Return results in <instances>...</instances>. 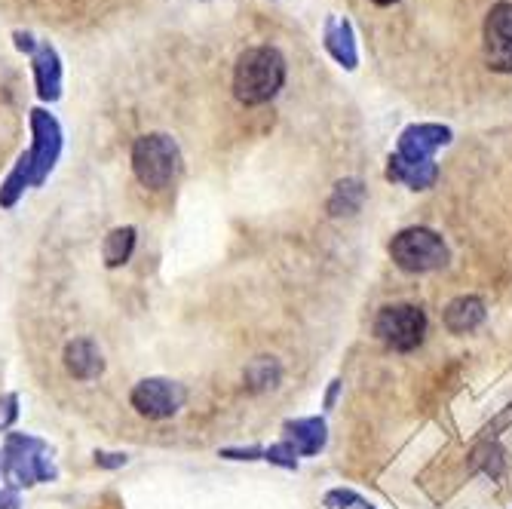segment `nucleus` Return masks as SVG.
<instances>
[{
	"instance_id": "obj_1",
	"label": "nucleus",
	"mask_w": 512,
	"mask_h": 509,
	"mask_svg": "<svg viewBox=\"0 0 512 509\" xmlns=\"http://www.w3.org/2000/svg\"><path fill=\"white\" fill-rule=\"evenodd\" d=\"M34 148L19 160V169L10 175L7 188L0 191V206H13L16 197L22 194L25 184H40L46 178V172L53 169L56 157H59V123L43 114V111H34Z\"/></svg>"
},
{
	"instance_id": "obj_2",
	"label": "nucleus",
	"mask_w": 512,
	"mask_h": 509,
	"mask_svg": "<svg viewBox=\"0 0 512 509\" xmlns=\"http://www.w3.org/2000/svg\"><path fill=\"white\" fill-rule=\"evenodd\" d=\"M286 80V59L270 46L246 50L237 62L234 89L243 105H264L270 102Z\"/></svg>"
},
{
	"instance_id": "obj_3",
	"label": "nucleus",
	"mask_w": 512,
	"mask_h": 509,
	"mask_svg": "<svg viewBox=\"0 0 512 509\" xmlns=\"http://www.w3.org/2000/svg\"><path fill=\"white\" fill-rule=\"evenodd\" d=\"M132 169L135 178L151 191H166L175 181L178 169H181V154L178 145L169 135L154 132V135H142L132 148Z\"/></svg>"
},
{
	"instance_id": "obj_4",
	"label": "nucleus",
	"mask_w": 512,
	"mask_h": 509,
	"mask_svg": "<svg viewBox=\"0 0 512 509\" xmlns=\"http://www.w3.org/2000/svg\"><path fill=\"white\" fill-rule=\"evenodd\" d=\"M393 261L408 273H430L448 264V246L430 227H408L390 243Z\"/></svg>"
},
{
	"instance_id": "obj_5",
	"label": "nucleus",
	"mask_w": 512,
	"mask_h": 509,
	"mask_svg": "<svg viewBox=\"0 0 512 509\" xmlns=\"http://www.w3.org/2000/svg\"><path fill=\"white\" fill-rule=\"evenodd\" d=\"M375 335L399 353H408L424 344L427 335V313L414 304H390L375 319Z\"/></svg>"
},
{
	"instance_id": "obj_6",
	"label": "nucleus",
	"mask_w": 512,
	"mask_h": 509,
	"mask_svg": "<svg viewBox=\"0 0 512 509\" xmlns=\"http://www.w3.org/2000/svg\"><path fill=\"white\" fill-rule=\"evenodd\" d=\"M4 473L13 485H34L53 479V464L46 448L31 436H10L4 451Z\"/></svg>"
},
{
	"instance_id": "obj_7",
	"label": "nucleus",
	"mask_w": 512,
	"mask_h": 509,
	"mask_svg": "<svg viewBox=\"0 0 512 509\" xmlns=\"http://www.w3.org/2000/svg\"><path fill=\"white\" fill-rule=\"evenodd\" d=\"M129 402L148 421H169V418H175V414L184 408V402H188V390H184L178 381L145 378V381L135 384Z\"/></svg>"
},
{
	"instance_id": "obj_8",
	"label": "nucleus",
	"mask_w": 512,
	"mask_h": 509,
	"mask_svg": "<svg viewBox=\"0 0 512 509\" xmlns=\"http://www.w3.org/2000/svg\"><path fill=\"white\" fill-rule=\"evenodd\" d=\"M485 62L497 74L512 71V4H497L485 19Z\"/></svg>"
},
{
	"instance_id": "obj_9",
	"label": "nucleus",
	"mask_w": 512,
	"mask_h": 509,
	"mask_svg": "<svg viewBox=\"0 0 512 509\" xmlns=\"http://www.w3.org/2000/svg\"><path fill=\"white\" fill-rule=\"evenodd\" d=\"M451 142V129L439 123H421V126H408L399 135V148L393 157L402 163H433V154Z\"/></svg>"
},
{
	"instance_id": "obj_10",
	"label": "nucleus",
	"mask_w": 512,
	"mask_h": 509,
	"mask_svg": "<svg viewBox=\"0 0 512 509\" xmlns=\"http://www.w3.org/2000/svg\"><path fill=\"white\" fill-rule=\"evenodd\" d=\"M65 368H68V375L77 381H96L105 372L102 350L96 347V341L77 338L65 347Z\"/></svg>"
},
{
	"instance_id": "obj_11",
	"label": "nucleus",
	"mask_w": 512,
	"mask_h": 509,
	"mask_svg": "<svg viewBox=\"0 0 512 509\" xmlns=\"http://www.w3.org/2000/svg\"><path fill=\"white\" fill-rule=\"evenodd\" d=\"M485 322V304L473 295L454 298L445 307V329L451 335H470L473 329H479Z\"/></svg>"
},
{
	"instance_id": "obj_12",
	"label": "nucleus",
	"mask_w": 512,
	"mask_h": 509,
	"mask_svg": "<svg viewBox=\"0 0 512 509\" xmlns=\"http://www.w3.org/2000/svg\"><path fill=\"white\" fill-rule=\"evenodd\" d=\"M387 178L408 184L411 191H427V188H433L436 178H439V166L436 163H402L399 157H390Z\"/></svg>"
},
{
	"instance_id": "obj_13",
	"label": "nucleus",
	"mask_w": 512,
	"mask_h": 509,
	"mask_svg": "<svg viewBox=\"0 0 512 509\" xmlns=\"http://www.w3.org/2000/svg\"><path fill=\"white\" fill-rule=\"evenodd\" d=\"M325 46L329 53L344 65V68H356V40H353V28L347 19H329L325 25Z\"/></svg>"
},
{
	"instance_id": "obj_14",
	"label": "nucleus",
	"mask_w": 512,
	"mask_h": 509,
	"mask_svg": "<svg viewBox=\"0 0 512 509\" xmlns=\"http://www.w3.org/2000/svg\"><path fill=\"white\" fill-rule=\"evenodd\" d=\"M286 433H289V445L304 457L322 451V445H325V421H319V418L292 421V424H286Z\"/></svg>"
},
{
	"instance_id": "obj_15",
	"label": "nucleus",
	"mask_w": 512,
	"mask_h": 509,
	"mask_svg": "<svg viewBox=\"0 0 512 509\" xmlns=\"http://www.w3.org/2000/svg\"><path fill=\"white\" fill-rule=\"evenodd\" d=\"M362 200H365L362 181H356V178L338 181V184H335V194H332V200H329V212H332V215H353V212H359Z\"/></svg>"
},
{
	"instance_id": "obj_16",
	"label": "nucleus",
	"mask_w": 512,
	"mask_h": 509,
	"mask_svg": "<svg viewBox=\"0 0 512 509\" xmlns=\"http://www.w3.org/2000/svg\"><path fill=\"white\" fill-rule=\"evenodd\" d=\"M132 249H135V227H117V230H111V234L105 237V246H102L105 264L108 267L126 264L129 255H132Z\"/></svg>"
},
{
	"instance_id": "obj_17",
	"label": "nucleus",
	"mask_w": 512,
	"mask_h": 509,
	"mask_svg": "<svg viewBox=\"0 0 512 509\" xmlns=\"http://www.w3.org/2000/svg\"><path fill=\"white\" fill-rule=\"evenodd\" d=\"M37 86L43 99H56L59 96V59L50 46H43L37 53Z\"/></svg>"
},
{
	"instance_id": "obj_18",
	"label": "nucleus",
	"mask_w": 512,
	"mask_h": 509,
	"mask_svg": "<svg viewBox=\"0 0 512 509\" xmlns=\"http://www.w3.org/2000/svg\"><path fill=\"white\" fill-rule=\"evenodd\" d=\"M283 378V368H279L276 359L270 356H258L249 368H246V384L249 390H273Z\"/></svg>"
},
{
	"instance_id": "obj_19",
	"label": "nucleus",
	"mask_w": 512,
	"mask_h": 509,
	"mask_svg": "<svg viewBox=\"0 0 512 509\" xmlns=\"http://www.w3.org/2000/svg\"><path fill=\"white\" fill-rule=\"evenodd\" d=\"M267 460H270V464H279V467L295 470V467H298V451H295L289 442H279V445H273V448L267 451Z\"/></svg>"
},
{
	"instance_id": "obj_20",
	"label": "nucleus",
	"mask_w": 512,
	"mask_h": 509,
	"mask_svg": "<svg viewBox=\"0 0 512 509\" xmlns=\"http://www.w3.org/2000/svg\"><path fill=\"white\" fill-rule=\"evenodd\" d=\"M325 503L335 506V509H371V503H365L359 494L353 491H332L329 497H325Z\"/></svg>"
},
{
	"instance_id": "obj_21",
	"label": "nucleus",
	"mask_w": 512,
	"mask_h": 509,
	"mask_svg": "<svg viewBox=\"0 0 512 509\" xmlns=\"http://www.w3.org/2000/svg\"><path fill=\"white\" fill-rule=\"evenodd\" d=\"M16 421V396H4L0 399V430L10 427Z\"/></svg>"
},
{
	"instance_id": "obj_22",
	"label": "nucleus",
	"mask_w": 512,
	"mask_h": 509,
	"mask_svg": "<svg viewBox=\"0 0 512 509\" xmlns=\"http://www.w3.org/2000/svg\"><path fill=\"white\" fill-rule=\"evenodd\" d=\"M0 509H19V500L13 494H0Z\"/></svg>"
},
{
	"instance_id": "obj_23",
	"label": "nucleus",
	"mask_w": 512,
	"mask_h": 509,
	"mask_svg": "<svg viewBox=\"0 0 512 509\" xmlns=\"http://www.w3.org/2000/svg\"><path fill=\"white\" fill-rule=\"evenodd\" d=\"M338 387H341V384L335 381V384H332V390H329V399H325V405H332V402H335V396H338Z\"/></svg>"
},
{
	"instance_id": "obj_24",
	"label": "nucleus",
	"mask_w": 512,
	"mask_h": 509,
	"mask_svg": "<svg viewBox=\"0 0 512 509\" xmlns=\"http://www.w3.org/2000/svg\"><path fill=\"white\" fill-rule=\"evenodd\" d=\"M378 7H390V4H396V0H375Z\"/></svg>"
}]
</instances>
